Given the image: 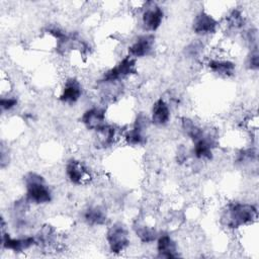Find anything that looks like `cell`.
<instances>
[{
	"instance_id": "obj_7",
	"label": "cell",
	"mask_w": 259,
	"mask_h": 259,
	"mask_svg": "<svg viewBox=\"0 0 259 259\" xmlns=\"http://www.w3.org/2000/svg\"><path fill=\"white\" fill-rule=\"evenodd\" d=\"M138 24L141 31L156 33L166 18V8L158 1L148 0L140 2L138 8Z\"/></svg>"
},
{
	"instance_id": "obj_23",
	"label": "cell",
	"mask_w": 259,
	"mask_h": 259,
	"mask_svg": "<svg viewBox=\"0 0 259 259\" xmlns=\"http://www.w3.org/2000/svg\"><path fill=\"white\" fill-rule=\"evenodd\" d=\"M20 106L19 96L12 90L1 92L0 112L2 114L14 113Z\"/></svg>"
},
{
	"instance_id": "obj_13",
	"label": "cell",
	"mask_w": 259,
	"mask_h": 259,
	"mask_svg": "<svg viewBox=\"0 0 259 259\" xmlns=\"http://www.w3.org/2000/svg\"><path fill=\"white\" fill-rule=\"evenodd\" d=\"M78 121L83 130L93 134L109 121L107 104L99 101L86 106L81 111Z\"/></svg>"
},
{
	"instance_id": "obj_14",
	"label": "cell",
	"mask_w": 259,
	"mask_h": 259,
	"mask_svg": "<svg viewBox=\"0 0 259 259\" xmlns=\"http://www.w3.org/2000/svg\"><path fill=\"white\" fill-rule=\"evenodd\" d=\"M64 178L71 186H83L92 179V171L84 160L78 157L68 158L63 166Z\"/></svg>"
},
{
	"instance_id": "obj_5",
	"label": "cell",
	"mask_w": 259,
	"mask_h": 259,
	"mask_svg": "<svg viewBox=\"0 0 259 259\" xmlns=\"http://www.w3.org/2000/svg\"><path fill=\"white\" fill-rule=\"evenodd\" d=\"M133 242L131 227L120 220L110 221L104 230V244L112 256H121L128 251Z\"/></svg>"
},
{
	"instance_id": "obj_22",
	"label": "cell",
	"mask_w": 259,
	"mask_h": 259,
	"mask_svg": "<svg viewBox=\"0 0 259 259\" xmlns=\"http://www.w3.org/2000/svg\"><path fill=\"white\" fill-rule=\"evenodd\" d=\"M207 49L205 40L199 38H193L183 49V54L186 59L194 62H202L207 55Z\"/></svg>"
},
{
	"instance_id": "obj_20",
	"label": "cell",
	"mask_w": 259,
	"mask_h": 259,
	"mask_svg": "<svg viewBox=\"0 0 259 259\" xmlns=\"http://www.w3.org/2000/svg\"><path fill=\"white\" fill-rule=\"evenodd\" d=\"M248 25L247 14L240 6L229 8L222 18V29L230 34L239 35Z\"/></svg>"
},
{
	"instance_id": "obj_18",
	"label": "cell",
	"mask_w": 259,
	"mask_h": 259,
	"mask_svg": "<svg viewBox=\"0 0 259 259\" xmlns=\"http://www.w3.org/2000/svg\"><path fill=\"white\" fill-rule=\"evenodd\" d=\"M153 246L156 258L176 259L182 257L179 242L169 230L161 229Z\"/></svg>"
},
{
	"instance_id": "obj_1",
	"label": "cell",
	"mask_w": 259,
	"mask_h": 259,
	"mask_svg": "<svg viewBox=\"0 0 259 259\" xmlns=\"http://www.w3.org/2000/svg\"><path fill=\"white\" fill-rule=\"evenodd\" d=\"M220 225L229 232H238L257 224L258 205L245 199H231L225 202L219 214Z\"/></svg>"
},
{
	"instance_id": "obj_21",
	"label": "cell",
	"mask_w": 259,
	"mask_h": 259,
	"mask_svg": "<svg viewBox=\"0 0 259 259\" xmlns=\"http://www.w3.org/2000/svg\"><path fill=\"white\" fill-rule=\"evenodd\" d=\"M257 162L258 150L257 146L253 143L237 149L234 153V163L240 168L252 169L254 166L257 167Z\"/></svg>"
},
{
	"instance_id": "obj_25",
	"label": "cell",
	"mask_w": 259,
	"mask_h": 259,
	"mask_svg": "<svg viewBox=\"0 0 259 259\" xmlns=\"http://www.w3.org/2000/svg\"><path fill=\"white\" fill-rule=\"evenodd\" d=\"M1 156H0V167L2 170L7 168L11 161V152L8 148V145L4 144V141L1 142Z\"/></svg>"
},
{
	"instance_id": "obj_9",
	"label": "cell",
	"mask_w": 259,
	"mask_h": 259,
	"mask_svg": "<svg viewBox=\"0 0 259 259\" xmlns=\"http://www.w3.org/2000/svg\"><path fill=\"white\" fill-rule=\"evenodd\" d=\"M34 233H12L10 229L1 230V250L14 255H23L36 249Z\"/></svg>"
},
{
	"instance_id": "obj_2",
	"label": "cell",
	"mask_w": 259,
	"mask_h": 259,
	"mask_svg": "<svg viewBox=\"0 0 259 259\" xmlns=\"http://www.w3.org/2000/svg\"><path fill=\"white\" fill-rule=\"evenodd\" d=\"M22 196L32 208L44 207L55 200V189L49 179L40 172L29 170L21 177Z\"/></svg>"
},
{
	"instance_id": "obj_10",
	"label": "cell",
	"mask_w": 259,
	"mask_h": 259,
	"mask_svg": "<svg viewBox=\"0 0 259 259\" xmlns=\"http://www.w3.org/2000/svg\"><path fill=\"white\" fill-rule=\"evenodd\" d=\"M201 64L211 76L219 79H232L238 73L237 62L224 53H207Z\"/></svg>"
},
{
	"instance_id": "obj_8",
	"label": "cell",
	"mask_w": 259,
	"mask_h": 259,
	"mask_svg": "<svg viewBox=\"0 0 259 259\" xmlns=\"http://www.w3.org/2000/svg\"><path fill=\"white\" fill-rule=\"evenodd\" d=\"M189 26L195 38L207 40L222 30V18L218 17L207 8H200L191 17Z\"/></svg>"
},
{
	"instance_id": "obj_6",
	"label": "cell",
	"mask_w": 259,
	"mask_h": 259,
	"mask_svg": "<svg viewBox=\"0 0 259 259\" xmlns=\"http://www.w3.org/2000/svg\"><path fill=\"white\" fill-rule=\"evenodd\" d=\"M152 125L148 112L139 111L135 114L130 123L123 125L121 143L130 148L145 147L150 139V130Z\"/></svg>"
},
{
	"instance_id": "obj_4",
	"label": "cell",
	"mask_w": 259,
	"mask_h": 259,
	"mask_svg": "<svg viewBox=\"0 0 259 259\" xmlns=\"http://www.w3.org/2000/svg\"><path fill=\"white\" fill-rule=\"evenodd\" d=\"M220 140L214 128L205 125L203 131L189 142L190 161L196 164H207L214 160Z\"/></svg>"
},
{
	"instance_id": "obj_19",
	"label": "cell",
	"mask_w": 259,
	"mask_h": 259,
	"mask_svg": "<svg viewBox=\"0 0 259 259\" xmlns=\"http://www.w3.org/2000/svg\"><path fill=\"white\" fill-rule=\"evenodd\" d=\"M130 227L133 237L136 238L140 244L146 246L154 244L161 230L153 221L145 217H137Z\"/></svg>"
},
{
	"instance_id": "obj_24",
	"label": "cell",
	"mask_w": 259,
	"mask_h": 259,
	"mask_svg": "<svg viewBox=\"0 0 259 259\" xmlns=\"http://www.w3.org/2000/svg\"><path fill=\"white\" fill-rule=\"evenodd\" d=\"M244 68L248 72L257 73L259 70V49L253 47L247 49V53L244 58Z\"/></svg>"
},
{
	"instance_id": "obj_16",
	"label": "cell",
	"mask_w": 259,
	"mask_h": 259,
	"mask_svg": "<svg viewBox=\"0 0 259 259\" xmlns=\"http://www.w3.org/2000/svg\"><path fill=\"white\" fill-rule=\"evenodd\" d=\"M123 125L108 121L102 127L91 134L92 142L95 149L99 151H108L121 142Z\"/></svg>"
},
{
	"instance_id": "obj_3",
	"label": "cell",
	"mask_w": 259,
	"mask_h": 259,
	"mask_svg": "<svg viewBox=\"0 0 259 259\" xmlns=\"http://www.w3.org/2000/svg\"><path fill=\"white\" fill-rule=\"evenodd\" d=\"M139 62L123 54L111 66L103 70L95 80L97 85H126L139 73Z\"/></svg>"
},
{
	"instance_id": "obj_15",
	"label": "cell",
	"mask_w": 259,
	"mask_h": 259,
	"mask_svg": "<svg viewBox=\"0 0 259 259\" xmlns=\"http://www.w3.org/2000/svg\"><path fill=\"white\" fill-rule=\"evenodd\" d=\"M174 109L175 107L167 96L161 95L156 97L148 111L152 127L165 128L169 126L173 120Z\"/></svg>"
},
{
	"instance_id": "obj_12",
	"label": "cell",
	"mask_w": 259,
	"mask_h": 259,
	"mask_svg": "<svg viewBox=\"0 0 259 259\" xmlns=\"http://www.w3.org/2000/svg\"><path fill=\"white\" fill-rule=\"evenodd\" d=\"M86 95L83 81L76 75L66 76L60 84L57 99L64 106H75L79 104Z\"/></svg>"
},
{
	"instance_id": "obj_17",
	"label": "cell",
	"mask_w": 259,
	"mask_h": 259,
	"mask_svg": "<svg viewBox=\"0 0 259 259\" xmlns=\"http://www.w3.org/2000/svg\"><path fill=\"white\" fill-rule=\"evenodd\" d=\"M80 222L88 228H105L110 220L108 208L101 202H89L79 211Z\"/></svg>"
},
{
	"instance_id": "obj_11",
	"label": "cell",
	"mask_w": 259,
	"mask_h": 259,
	"mask_svg": "<svg viewBox=\"0 0 259 259\" xmlns=\"http://www.w3.org/2000/svg\"><path fill=\"white\" fill-rule=\"evenodd\" d=\"M158 50V38L156 33L138 32L128 41L124 54L138 62L153 57Z\"/></svg>"
}]
</instances>
